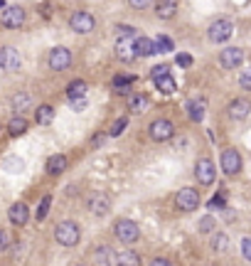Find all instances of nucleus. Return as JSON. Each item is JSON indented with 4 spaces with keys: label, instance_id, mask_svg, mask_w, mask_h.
Returning <instances> with one entry per match:
<instances>
[{
    "label": "nucleus",
    "instance_id": "1",
    "mask_svg": "<svg viewBox=\"0 0 251 266\" xmlns=\"http://www.w3.org/2000/svg\"><path fill=\"white\" fill-rule=\"evenodd\" d=\"M55 239H57L62 247H77L79 239H81V229H79L77 222L72 219H64L55 227Z\"/></svg>",
    "mask_w": 251,
    "mask_h": 266
},
{
    "label": "nucleus",
    "instance_id": "2",
    "mask_svg": "<svg viewBox=\"0 0 251 266\" xmlns=\"http://www.w3.org/2000/svg\"><path fill=\"white\" fill-rule=\"evenodd\" d=\"M94 25H96V20L94 15L89 13V10H77V13H72V18H69V27L79 32V35H89L91 30H94Z\"/></svg>",
    "mask_w": 251,
    "mask_h": 266
},
{
    "label": "nucleus",
    "instance_id": "3",
    "mask_svg": "<svg viewBox=\"0 0 251 266\" xmlns=\"http://www.w3.org/2000/svg\"><path fill=\"white\" fill-rule=\"evenodd\" d=\"M114 234H116L121 242H126V244H133L135 239L140 237V227L135 225L133 219H118L116 225H114Z\"/></svg>",
    "mask_w": 251,
    "mask_h": 266
},
{
    "label": "nucleus",
    "instance_id": "4",
    "mask_svg": "<svg viewBox=\"0 0 251 266\" xmlns=\"http://www.w3.org/2000/svg\"><path fill=\"white\" fill-rule=\"evenodd\" d=\"M194 178L199 185H212L214 178H217V170H214V163L210 158H199L197 165H194Z\"/></svg>",
    "mask_w": 251,
    "mask_h": 266
},
{
    "label": "nucleus",
    "instance_id": "5",
    "mask_svg": "<svg viewBox=\"0 0 251 266\" xmlns=\"http://www.w3.org/2000/svg\"><path fill=\"white\" fill-rule=\"evenodd\" d=\"M175 205H177V209H182V212H192L199 205V192L194 190V188H182V190L177 192V197H175Z\"/></svg>",
    "mask_w": 251,
    "mask_h": 266
},
{
    "label": "nucleus",
    "instance_id": "6",
    "mask_svg": "<svg viewBox=\"0 0 251 266\" xmlns=\"http://www.w3.org/2000/svg\"><path fill=\"white\" fill-rule=\"evenodd\" d=\"M22 57L15 47H0V69L3 72H18Z\"/></svg>",
    "mask_w": 251,
    "mask_h": 266
},
{
    "label": "nucleus",
    "instance_id": "7",
    "mask_svg": "<svg viewBox=\"0 0 251 266\" xmlns=\"http://www.w3.org/2000/svg\"><path fill=\"white\" fill-rule=\"evenodd\" d=\"M173 133H175V126H173V121H168V118H158V121L150 123V138L158 141V143L173 138Z\"/></svg>",
    "mask_w": 251,
    "mask_h": 266
},
{
    "label": "nucleus",
    "instance_id": "8",
    "mask_svg": "<svg viewBox=\"0 0 251 266\" xmlns=\"http://www.w3.org/2000/svg\"><path fill=\"white\" fill-rule=\"evenodd\" d=\"M234 32V25L229 20H217L210 25V39L212 42H227V39L232 37Z\"/></svg>",
    "mask_w": 251,
    "mask_h": 266
},
{
    "label": "nucleus",
    "instance_id": "9",
    "mask_svg": "<svg viewBox=\"0 0 251 266\" xmlns=\"http://www.w3.org/2000/svg\"><path fill=\"white\" fill-rule=\"evenodd\" d=\"M69 64H72V52H69L67 47H55V50L49 52V67H52L55 72H64Z\"/></svg>",
    "mask_w": 251,
    "mask_h": 266
},
{
    "label": "nucleus",
    "instance_id": "10",
    "mask_svg": "<svg viewBox=\"0 0 251 266\" xmlns=\"http://www.w3.org/2000/svg\"><path fill=\"white\" fill-rule=\"evenodd\" d=\"M222 170L227 175H236L241 170V155H239V151H234V148L222 151Z\"/></svg>",
    "mask_w": 251,
    "mask_h": 266
},
{
    "label": "nucleus",
    "instance_id": "11",
    "mask_svg": "<svg viewBox=\"0 0 251 266\" xmlns=\"http://www.w3.org/2000/svg\"><path fill=\"white\" fill-rule=\"evenodd\" d=\"M0 22H3L5 27L15 30V27H20V25L25 22V10H22V8H5V10L0 13Z\"/></svg>",
    "mask_w": 251,
    "mask_h": 266
},
{
    "label": "nucleus",
    "instance_id": "12",
    "mask_svg": "<svg viewBox=\"0 0 251 266\" xmlns=\"http://www.w3.org/2000/svg\"><path fill=\"white\" fill-rule=\"evenodd\" d=\"M241 62H244V52H241L239 47H227V50L219 55V64H222L224 69H236Z\"/></svg>",
    "mask_w": 251,
    "mask_h": 266
},
{
    "label": "nucleus",
    "instance_id": "13",
    "mask_svg": "<svg viewBox=\"0 0 251 266\" xmlns=\"http://www.w3.org/2000/svg\"><path fill=\"white\" fill-rule=\"evenodd\" d=\"M89 209H91V214L104 217V214L111 209V200H109V195H104V192L91 195V197H89Z\"/></svg>",
    "mask_w": 251,
    "mask_h": 266
},
{
    "label": "nucleus",
    "instance_id": "14",
    "mask_svg": "<svg viewBox=\"0 0 251 266\" xmlns=\"http://www.w3.org/2000/svg\"><path fill=\"white\" fill-rule=\"evenodd\" d=\"M116 55H118V59H123V62H133L135 59V39H131V37L116 39Z\"/></svg>",
    "mask_w": 251,
    "mask_h": 266
},
{
    "label": "nucleus",
    "instance_id": "15",
    "mask_svg": "<svg viewBox=\"0 0 251 266\" xmlns=\"http://www.w3.org/2000/svg\"><path fill=\"white\" fill-rule=\"evenodd\" d=\"M227 111H229V116H232L234 121H241V118H246L251 114V104L246 99H234Z\"/></svg>",
    "mask_w": 251,
    "mask_h": 266
},
{
    "label": "nucleus",
    "instance_id": "16",
    "mask_svg": "<svg viewBox=\"0 0 251 266\" xmlns=\"http://www.w3.org/2000/svg\"><path fill=\"white\" fill-rule=\"evenodd\" d=\"M8 217H10L13 225H25V222L30 219V209H27L25 202H15L13 207L8 209Z\"/></svg>",
    "mask_w": 251,
    "mask_h": 266
},
{
    "label": "nucleus",
    "instance_id": "17",
    "mask_svg": "<svg viewBox=\"0 0 251 266\" xmlns=\"http://www.w3.org/2000/svg\"><path fill=\"white\" fill-rule=\"evenodd\" d=\"M148 106H150V99H148L145 94L138 92V94L128 96V111H131V114H143Z\"/></svg>",
    "mask_w": 251,
    "mask_h": 266
},
{
    "label": "nucleus",
    "instance_id": "18",
    "mask_svg": "<svg viewBox=\"0 0 251 266\" xmlns=\"http://www.w3.org/2000/svg\"><path fill=\"white\" fill-rule=\"evenodd\" d=\"M175 13H177V3L175 0H160V3H155V15L163 20L173 18Z\"/></svg>",
    "mask_w": 251,
    "mask_h": 266
},
{
    "label": "nucleus",
    "instance_id": "19",
    "mask_svg": "<svg viewBox=\"0 0 251 266\" xmlns=\"http://www.w3.org/2000/svg\"><path fill=\"white\" fill-rule=\"evenodd\" d=\"M67 96H69V101L86 99V81H84V79H74V81L67 86Z\"/></svg>",
    "mask_w": 251,
    "mask_h": 266
},
{
    "label": "nucleus",
    "instance_id": "20",
    "mask_svg": "<svg viewBox=\"0 0 251 266\" xmlns=\"http://www.w3.org/2000/svg\"><path fill=\"white\" fill-rule=\"evenodd\" d=\"M187 116H190V121L199 123V121L205 118V101H202V99H192V101H187Z\"/></svg>",
    "mask_w": 251,
    "mask_h": 266
},
{
    "label": "nucleus",
    "instance_id": "21",
    "mask_svg": "<svg viewBox=\"0 0 251 266\" xmlns=\"http://www.w3.org/2000/svg\"><path fill=\"white\" fill-rule=\"evenodd\" d=\"M150 57L155 55V42L148 37H135V57Z\"/></svg>",
    "mask_w": 251,
    "mask_h": 266
},
{
    "label": "nucleus",
    "instance_id": "22",
    "mask_svg": "<svg viewBox=\"0 0 251 266\" xmlns=\"http://www.w3.org/2000/svg\"><path fill=\"white\" fill-rule=\"evenodd\" d=\"M67 170V155H52L49 160H47V172L49 175H62V172Z\"/></svg>",
    "mask_w": 251,
    "mask_h": 266
},
{
    "label": "nucleus",
    "instance_id": "23",
    "mask_svg": "<svg viewBox=\"0 0 251 266\" xmlns=\"http://www.w3.org/2000/svg\"><path fill=\"white\" fill-rule=\"evenodd\" d=\"M35 121H37L39 126L52 123V121H55V109H52V106H47V104H42L37 111H35Z\"/></svg>",
    "mask_w": 251,
    "mask_h": 266
},
{
    "label": "nucleus",
    "instance_id": "24",
    "mask_svg": "<svg viewBox=\"0 0 251 266\" xmlns=\"http://www.w3.org/2000/svg\"><path fill=\"white\" fill-rule=\"evenodd\" d=\"M116 266H140V256L131 249H126L116 256Z\"/></svg>",
    "mask_w": 251,
    "mask_h": 266
},
{
    "label": "nucleus",
    "instance_id": "25",
    "mask_svg": "<svg viewBox=\"0 0 251 266\" xmlns=\"http://www.w3.org/2000/svg\"><path fill=\"white\" fill-rule=\"evenodd\" d=\"M27 131V121L22 118V116H15V118H10V123H8V133L10 136H22V133Z\"/></svg>",
    "mask_w": 251,
    "mask_h": 266
},
{
    "label": "nucleus",
    "instance_id": "26",
    "mask_svg": "<svg viewBox=\"0 0 251 266\" xmlns=\"http://www.w3.org/2000/svg\"><path fill=\"white\" fill-rule=\"evenodd\" d=\"M30 104H32V96L27 94V92H20V94L13 96V109H15V111H25V109H30Z\"/></svg>",
    "mask_w": 251,
    "mask_h": 266
},
{
    "label": "nucleus",
    "instance_id": "27",
    "mask_svg": "<svg viewBox=\"0 0 251 266\" xmlns=\"http://www.w3.org/2000/svg\"><path fill=\"white\" fill-rule=\"evenodd\" d=\"M155 86H158V92H163V94H175V92H177V84H175L173 76H163V79H158Z\"/></svg>",
    "mask_w": 251,
    "mask_h": 266
},
{
    "label": "nucleus",
    "instance_id": "28",
    "mask_svg": "<svg viewBox=\"0 0 251 266\" xmlns=\"http://www.w3.org/2000/svg\"><path fill=\"white\" fill-rule=\"evenodd\" d=\"M133 81H135V76H116V79H114V86H116L118 94H128Z\"/></svg>",
    "mask_w": 251,
    "mask_h": 266
},
{
    "label": "nucleus",
    "instance_id": "29",
    "mask_svg": "<svg viewBox=\"0 0 251 266\" xmlns=\"http://www.w3.org/2000/svg\"><path fill=\"white\" fill-rule=\"evenodd\" d=\"M49 207H52V195H44V197H42V202H39L37 212H35V214H37V222H42V219L49 214Z\"/></svg>",
    "mask_w": 251,
    "mask_h": 266
},
{
    "label": "nucleus",
    "instance_id": "30",
    "mask_svg": "<svg viewBox=\"0 0 251 266\" xmlns=\"http://www.w3.org/2000/svg\"><path fill=\"white\" fill-rule=\"evenodd\" d=\"M126 126H128V118H126V116H121V118H116V121L111 123V128H109V136H121Z\"/></svg>",
    "mask_w": 251,
    "mask_h": 266
},
{
    "label": "nucleus",
    "instance_id": "31",
    "mask_svg": "<svg viewBox=\"0 0 251 266\" xmlns=\"http://www.w3.org/2000/svg\"><path fill=\"white\" fill-rule=\"evenodd\" d=\"M155 52H173V42L160 35V37L155 39Z\"/></svg>",
    "mask_w": 251,
    "mask_h": 266
},
{
    "label": "nucleus",
    "instance_id": "32",
    "mask_svg": "<svg viewBox=\"0 0 251 266\" xmlns=\"http://www.w3.org/2000/svg\"><path fill=\"white\" fill-rule=\"evenodd\" d=\"M116 35H118V39H121V37L135 39V30L131 27V25H118V27H116Z\"/></svg>",
    "mask_w": 251,
    "mask_h": 266
},
{
    "label": "nucleus",
    "instance_id": "33",
    "mask_svg": "<svg viewBox=\"0 0 251 266\" xmlns=\"http://www.w3.org/2000/svg\"><path fill=\"white\" fill-rule=\"evenodd\" d=\"M197 227H199V232H202V234H210V232L214 229V219H212V217H202Z\"/></svg>",
    "mask_w": 251,
    "mask_h": 266
},
{
    "label": "nucleus",
    "instance_id": "34",
    "mask_svg": "<svg viewBox=\"0 0 251 266\" xmlns=\"http://www.w3.org/2000/svg\"><path fill=\"white\" fill-rule=\"evenodd\" d=\"M163 76H170V69H168V64H158V67H153V81L163 79Z\"/></svg>",
    "mask_w": 251,
    "mask_h": 266
},
{
    "label": "nucleus",
    "instance_id": "35",
    "mask_svg": "<svg viewBox=\"0 0 251 266\" xmlns=\"http://www.w3.org/2000/svg\"><path fill=\"white\" fill-rule=\"evenodd\" d=\"M227 244H229V239H227L224 234H219V237H214V242H212V247L217 249V251H224V249H227Z\"/></svg>",
    "mask_w": 251,
    "mask_h": 266
},
{
    "label": "nucleus",
    "instance_id": "36",
    "mask_svg": "<svg viewBox=\"0 0 251 266\" xmlns=\"http://www.w3.org/2000/svg\"><path fill=\"white\" fill-rule=\"evenodd\" d=\"M239 84H241V89H249V92H251V69L241 72V76H239Z\"/></svg>",
    "mask_w": 251,
    "mask_h": 266
},
{
    "label": "nucleus",
    "instance_id": "37",
    "mask_svg": "<svg viewBox=\"0 0 251 266\" xmlns=\"http://www.w3.org/2000/svg\"><path fill=\"white\" fill-rule=\"evenodd\" d=\"M96 259L101 261V264H106V261H109V247H98L96 249Z\"/></svg>",
    "mask_w": 251,
    "mask_h": 266
},
{
    "label": "nucleus",
    "instance_id": "38",
    "mask_svg": "<svg viewBox=\"0 0 251 266\" xmlns=\"http://www.w3.org/2000/svg\"><path fill=\"white\" fill-rule=\"evenodd\" d=\"M241 254H244V259H249L251 261V237L241 242Z\"/></svg>",
    "mask_w": 251,
    "mask_h": 266
},
{
    "label": "nucleus",
    "instance_id": "39",
    "mask_svg": "<svg viewBox=\"0 0 251 266\" xmlns=\"http://www.w3.org/2000/svg\"><path fill=\"white\" fill-rule=\"evenodd\" d=\"M8 244H10L8 232H5V229H0V251H5V249H8Z\"/></svg>",
    "mask_w": 251,
    "mask_h": 266
},
{
    "label": "nucleus",
    "instance_id": "40",
    "mask_svg": "<svg viewBox=\"0 0 251 266\" xmlns=\"http://www.w3.org/2000/svg\"><path fill=\"white\" fill-rule=\"evenodd\" d=\"M69 104H72L74 111H84L86 109V99H77V101H69Z\"/></svg>",
    "mask_w": 251,
    "mask_h": 266
},
{
    "label": "nucleus",
    "instance_id": "41",
    "mask_svg": "<svg viewBox=\"0 0 251 266\" xmlns=\"http://www.w3.org/2000/svg\"><path fill=\"white\" fill-rule=\"evenodd\" d=\"M177 64H180V67H190V64H192V57H190V55H177Z\"/></svg>",
    "mask_w": 251,
    "mask_h": 266
},
{
    "label": "nucleus",
    "instance_id": "42",
    "mask_svg": "<svg viewBox=\"0 0 251 266\" xmlns=\"http://www.w3.org/2000/svg\"><path fill=\"white\" fill-rule=\"evenodd\" d=\"M210 207H224V197H222V195H219V197H212V200H210Z\"/></svg>",
    "mask_w": 251,
    "mask_h": 266
},
{
    "label": "nucleus",
    "instance_id": "43",
    "mask_svg": "<svg viewBox=\"0 0 251 266\" xmlns=\"http://www.w3.org/2000/svg\"><path fill=\"white\" fill-rule=\"evenodd\" d=\"M5 168H15V172L22 170V163L20 160H5Z\"/></svg>",
    "mask_w": 251,
    "mask_h": 266
},
{
    "label": "nucleus",
    "instance_id": "44",
    "mask_svg": "<svg viewBox=\"0 0 251 266\" xmlns=\"http://www.w3.org/2000/svg\"><path fill=\"white\" fill-rule=\"evenodd\" d=\"M148 266H173V264H170L168 259H153V261H150Z\"/></svg>",
    "mask_w": 251,
    "mask_h": 266
},
{
    "label": "nucleus",
    "instance_id": "45",
    "mask_svg": "<svg viewBox=\"0 0 251 266\" xmlns=\"http://www.w3.org/2000/svg\"><path fill=\"white\" fill-rule=\"evenodd\" d=\"M131 5H133V8H148V3H145V0H133Z\"/></svg>",
    "mask_w": 251,
    "mask_h": 266
}]
</instances>
